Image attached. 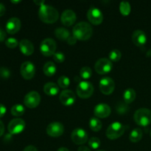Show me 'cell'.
Masks as SVG:
<instances>
[{"instance_id": "7c38bea8", "label": "cell", "mask_w": 151, "mask_h": 151, "mask_svg": "<svg viewBox=\"0 0 151 151\" xmlns=\"http://www.w3.org/2000/svg\"><path fill=\"white\" fill-rule=\"evenodd\" d=\"M25 128V122L20 118L13 119L9 122L7 129L11 135L19 134L22 133Z\"/></svg>"}, {"instance_id": "60d3db41", "label": "cell", "mask_w": 151, "mask_h": 151, "mask_svg": "<svg viewBox=\"0 0 151 151\" xmlns=\"http://www.w3.org/2000/svg\"><path fill=\"white\" fill-rule=\"evenodd\" d=\"M5 11H6V9H5V7H4V5L3 4H1V3H0V17L2 16L5 13Z\"/></svg>"}, {"instance_id": "3957f363", "label": "cell", "mask_w": 151, "mask_h": 151, "mask_svg": "<svg viewBox=\"0 0 151 151\" xmlns=\"http://www.w3.org/2000/svg\"><path fill=\"white\" fill-rule=\"evenodd\" d=\"M134 119L137 125L146 127L151 123V111L150 109H139L134 113Z\"/></svg>"}, {"instance_id": "f546056e", "label": "cell", "mask_w": 151, "mask_h": 151, "mask_svg": "<svg viewBox=\"0 0 151 151\" xmlns=\"http://www.w3.org/2000/svg\"><path fill=\"white\" fill-rule=\"evenodd\" d=\"M92 75V70L90 67L88 66H84L82 69H81V72H80V76L81 78L84 80H88Z\"/></svg>"}, {"instance_id": "d4e9b609", "label": "cell", "mask_w": 151, "mask_h": 151, "mask_svg": "<svg viewBox=\"0 0 151 151\" xmlns=\"http://www.w3.org/2000/svg\"><path fill=\"white\" fill-rule=\"evenodd\" d=\"M143 133L140 128H135L131 132L129 139L131 142H138L142 138Z\"/></svg>"}, {"instance_id": "7dc6e473", "label": "cell", "mask_w": 151, "mask_h": 151, "mask_svg": "<svg viewBox=\"0 0 151 151\" xmlns=\"http://www.w3.org/2000/svg\"><path fill=\"white\" fill-rule=\"evenodd\" d=\"M11 2L13 4H18V3L21 2V1H11Z\"/></svg>"}, {"instance_id": "603a6c76", "label": "cell", "mask_w": 151, "mask_h": 151, "mask_svg": "<svg viewBox=\"0 0 151 151\" xmlns=\"http://www.w3.org/2000/svg\"><path fill=\"white\" fill-rule=\"evenodd\" d=\"M56 70H57L56 66L52 61L47 62L43 68L44 75H47V77H52L53 75H55V74L56 73Z\"/></svg>"}, {"instance_id": "83f0119b", "label": "cell", "mask_w": 151, "mask_h": 151, "mask_svg": "<svg viewBox=\"0 0 151 151\" xmlns=\"http://www.w3.org/2000/svg\"><path fill=\"white\" fill-rule=\"evenodd\" d=\"M131 4L128 1H121L119 4V11L122 16H127L131 13Z\"/></svg>"}, {"instance_id": "d6a6232c", "label": "cell", "mask_w": 151, "mask_h": 151, "mask_svg": "<svg viewBox=\"0 0 151 151\" xmlns=\"http://www.w3.org/2000/svg\"><path fill=\"white\" fill-rule=\"evenodd\" d=\"M88 143L89 147L94 149V150H96L100 146V140L97 137H91V139H88Z\"/></svg>"}, {"instance_id": "f6af8a7d", "label": "cell", "mask_w": 151, "mask_h": 151, "mask_svg": "<svg viewBox=\"0 0 151 151\" xmlns=\"http://www.w3.org/2000/svg\"><path fill=\"white\" fill-rule=\"evenodd\" d=\"M57 151H69V149L66 148V147H60V148L58 149Z\"/></svg>"}, {"instance_id": "44dd1931", "label": "cell", "mask_w": 151, "mask_h": 151, "mask_svg": "<svg viewBox=\"0 0 151 151\" xmlns=\"http://www.w3.org/2000/svg\"><path fill=\"white\" fill-rule=\"evenodd\" d=\"M44 91L48 96H56L59 92L58 85L52 82L47 83L44 85Z\"/></svg>"}, {"instance_id": "f35d334b", "label": "cell", "mask_w": 151, "mask_h": 151, "mask_svg": "<svg viewBox=\"0 0 151 151\" xmlns=\"http://www.w3.org/2000/svg\"><path fill=\"white\" fill-rule=\"evenodd\" d=\"M6 38V33L3 29L0 27V42H2L5 40Z\"/></svg>"}, {"instance_id": "484cf974", "label": "cell", "mask_w": 151, "mask_h": 151, "mask_svg": "<svg viewBox=\"0 0 151 151\" xmlns=\"http://www.w3.org/2000/svg\"><path fill=\"white\" fill-rule=\"evenodd\" d=\"M102 122L100 119L97 117H92L91 118L89 121V127L91 128V131H94V132H98L101 130Z\"/></svg>"}, {"instance_id": "8fae6325", "label": "cell", "mask_w": 151, "mask_h": 151, "mask_svg": "<svg viewBox=\"0 0 151 151\" xmlns=\"http://www.w3.org/2000/svg\"><path fill=\"white\" fill-rule=\"evenodd\" d=\"M71 138L75 144L81 145L87 142L88 136L86 131L83 128H76L72 131Z\"/></svg>"}, {"instance_id": "4fadbf2b", "label": "cell", "mask_w": 151, "mask_h": 151, "mask_svg": "<svg viewBox=\"0 0 151 151\" xmlns=\"http://www.w3.org/2000/svg\"><path fill=\"white\" fill-rule=\"evenodd\" d=\"M47 134L51 137H59L63 135L64 132V126L58 122H51L47 127Z\"/></svg>"}, {"instance_id": "52a82bcc", "label": "cell", "mask_w": 151, "mask_h": 151, "mask_svg": "<svg viewBox=\"0 0 151 151\" xmlns=\"http://www.w3.org/2000/svg\"><path fill=\"white\" fill-rule=\"evenodd\" d=\"M87 19L92 24L100 25L103 21V14L100 9L92 6L87 12Z\"/></svg>"}, {"instance_id": "bcb514c9", "label": "cell", "mask_w": 151, "mask_h": 151, "mask_svg": "<svg viewBox=\"0 0 151 151\" xmlns=\"http://www.w3.org/2000/svg\"><path fill=\"white\" fill-rule=\"evenodd\" d=\"M147 56H148V57H151V50H149V51L147 52Z\"/></svg>"}, {"instance_id": "ffe728a7", "label": "cell", "mask_w": 151, "mask_h": 151, "mask_svg": "<svg viewBox=\"0 0 151 151\" xmlns=\"http://www.w3.org/2000/svg\"><path fill=\"white\" fill-rule=\"evenodd\" d=\"M19 48L22 54L29 56L34 52V46L30 41L27 39H22L19 42Z\"/></svg>"}, {"instance_id": "6da1fadb", "label": "cell", "mask_w": 151, "mask_h": 151, "mask_svg": "<svg viewBox=\"0 0 151 151\" xmlns=\"http://www.w3.org/2000/svg\"><path fill=\"white\" fill-rule=\"evenodd\" d=\"M38 16L40 20L46 24H52L58 21L59 13L55 7L44 4L40 6L38 10Z\"/></svg>"}, {"instance_id": "ba28073f", "label": "cell", "mask_w": 151, "mask_h": 151, "mask_svg": "<svg viewBox=\"0 0 151 151\" xmlns=\"http://www.w3.org/2000/svg\"><path fill=\"white\" fill-rule=\"evenodd\" d=\"M113 65L111 61L109 59L105 58L99 59L94 65V69L96 72L100 75H106L109 73L111 71Z\"/></svg>"}, {"instance_id": "9c48e42d", "label": "cell", "mask_w": 151, "mask_h": 151, "mask_svg": "<svg viewBox=\"0 0 151 151\" xmlns=\"http://www.w3.org/2000/svg\"><path fill=\"white\" fill-rule=\"evenodd\" d=\"M100 90L105 95H110L114 92L115 88V83L112 78L105 77L102 78L99 83Z\"/></svg>"}, {"instance_id": "ac0fdd59", "label": "cell", "mask_w": 151, "mask_h": 151, "mask_svg": "<svg viewBox=\"0 0 151 151\" xmlns=\"http://www.w3.org/2000/svg\"><path fill=\"white\" fill-rule=\"evenodd\" d=\"M94 114L97 118H106L111 114L110 106L106 103H100L94 109Z\"/></svg>"}, {"instance_id": "1f68e13d", "label": "cell", "mask_w": 151, "mask_h": 151, "mask_svg": "<svg viewBox=\"0 0 151 151\" xmlns=\"http://www.w3.org/2000/svg\"><path fill=\"white\" fill-rule=\"evenodd\" d=\"M122 58V53L119 50H113L109 53V60L113 62H118Z\"/></svg>"}, {"instance_id": "8992f818", "label": "cell", "mask_w": 151, "mask_h": 151, "mask_svg": "<svg viewBox=\"0 0 151 151\" xmlns=\"http://www.w3.org/2000/svg\"><path fill=\"white\" fill-rule=\"evenodd\" d=\"M94 86L88 81H81L77 86V94L82 99H87L94 93Z\"/></svg>"}, {"instance_id": "d590c367", "label": "cell", "mask_w": 151, "mask_h": 151, "mask_svg": "<svg viewBox=\"0 0 151 151\" xmlns=\"http://www.w3.org/2000/svg\"><path fill=\"white\" fill-rule=\"evenodd\" d=\"M11 72L10 69H8L6 67H1L0 68V77L3 79H8L10 77Z\"/></svg>"}, {"instance_id": "681fc988", "label": "cell", "mask_w": 151, "mask_h": 151, "mask_svg": "<svg viewBox=\"0 0 151 151\" xmlns=\"http://www.w3.org/2000/svg\"><path fill=\"white\" fill-rule=\"evenodd\" d=\"M150 137H151V131H150Z\"/></svg>"}, {"instance_id": "30bf717a", "label": "cell", "mask_w": 151, "mask_h": 151, "mask_svg": "<svg viewBox=\"0 0 151 151\" xmlns=\"http://www.w3.org/2000/svg\"><path fill=\"white\" fill-rule=\"evenodd\" d=\"M41 103V96L37 91H32L27 93L24 99L25 106L29 109H35L38 107Z\"/></svg>"}, {"instance_id": "4316f807", "label": "cell", "mask_w": 151, "mask_h": 151, "mask_svg": "<svg viewBox=\"0 0 151 151\" xmlns=\"http://www.w3.org/2000/svg\"><path fill=\"white\" fill-rule=\"evenodd\" d=\"M25 109L22 105L16 104L14 105L10 109V112L13 116H21L24 114Z\"/></svg>"}, {"instance_id": "277c9868", "label": "cell", "mask_w": 151, "mask_h": 151, "mask_svg": "<svg viewBox=\"0 0 151 151\" xmlns=\"http://www.w3.org/2000/svg\"><path fill=\"white\" fill-rule=\"evenodd\" d=\"M125 126L119 122L111 124L106 130V137L111 140H114L122 137L125 133Z\"/></svg>"}, {"instance_id": "74e56055", "label": "cell", "mask_w": 151, "mask_h": 151, "mask_svg": "<svg viewBox=\"0 0 151 151\" xmlns=\"http://www.w3.org/2000/svg\"><path fill=\"white\" fill-rule=\"evenodd\" d=\"M7 111V109L3 104H0V118L3 117Z\"/></svg>"}, {"instance_id": "e0dca14e", "label": "cell", "mask_w": 151, "mask_h": 151, "mask_svg": "<svg viewBox=\"0 0 151 151\" xmlns=\"http://www.w3.org/2000/svg\"><path fill=\"white\" fill-rule=\"evenodd\" d=\"M60 20L64 26L70 27L73 25L76 22L77 16L73 10H66L62 13Z\"/></svg>"}, {"instance_id": "7a4b0ae2", "label": "cell", "mask_w": 151, "mask_h": 151, "mask_svg": "<svg viewBox=\"0 0 151 151\" xmlns=\"http://www.w3.org/2000/svg\"><path fill=\"white\" fill-rule=\"evenodd\" d=\"M73 36L80 41H87L91 37L93 29L90 24L86 22H81L75 25L72 29Z\"/></svg>"}, {"instance_id": "5bb4252c", "label": "cell", "mask_w": 151, "mask_h": 151, "mask_svg": "<svg viewBox=\"0 0 151 151\" xmlns=\"http://www.w3.org/2000/svg\"><path fill=\"white\" fill-rule=\"evenodd\" d=\"M20 72L25 80H31L35 75V67L32 62L25 61L21 66Z\"/></svg>"}, {"instance_id": "2e32d148", "label": "cell", "mask_w": 151, "mask_h": 151, "mask_svg": "<svg viewBox=\"0 0 151 151\" xmlns=\"http://www.w3.org/2000/svg\"><path fill=\"white\" fill-rule=\"evenodd\" d=\"M21 26H22V24H21L20 19H18L17 17H12L9 19L6 23V31L9 34L13 35L20 30Z\"/></svg>"}, {"instance_id": "836d02e7", "label": "cell", "mask_w": 151, "mask_h": 151, "mask_svg": "<svg viewBox=\"0 0 151 151\" xmlns=\"http://www.w3.org/2000/svg\"><path fill=\"white\" fill-rule=\"evenodd\" d=\"M5 45L10 49H14L17 47L18 45H19V41L16 38H9L6 40Z\"/></svg>"}, {"instance_id": "e575fe53", "label": "cell", "mask_w": 151, "mask_h": 151, "mask_svg": "<svg viewBox=\"0 0 151 151\" xmlns=\"http://www.w3.org/2000/svg\"><path fill=\"white\" fill-rule=\"evenodd\" d=\"M53 58H54L55 61L57 63H63L65 60V55L61 52H56L53 55Z\"/></svg>"}, {"instance_id": "8d00e7d4", "label": "cell", "mask_w": 151, "mask_h": 151, "mask_svg": "<svg viewBox=\"0 0 151 151\" xmlns=\"http://www.w3.org/2000/svg\"><path fill=\"white\" fill-rule=\"evenodd\" d=\"M77 41H78V39H77L75 36H73V35H70V36H69V38H68L67 41H67L68 44L73 46L76 44Z\"/></svg>"}, {"instance_id": "9a60e30c", "label": "cell", "mask_w": 151, "mask_h": 151, "mask_svg": "<svg viewBox=\"0 0 151 151\" xmlns=\"http://www.w3.org/2000/svg\"><path fill=\"white\" fill-rule=\"evenodd\" d=\"M60 103L65 106H71L76 101V96L72 91L69 89H64L59 96Z\"/></svg>"}, {"instance_id": "5b68a950", "label": "cell", "mask_w": 151, "mask_h": 151, "mask_svg": "<svg viewBox=\"0 0 151 151\" xmlns=\"http://www.w3.org/2000/svg\"><path fill=\"white\" fill-rule=\"evenodd\" d=\"M56 42L52 38H45L41 41L40 44V51L41 54L47 57L53 56V55L56 52Z\"/></svg>"}, {"instance_id": "cb8c5ba5", "label": "cell", "mask_w": 151, "mask_h": 151, "mask_svg": "<svg viewBox=\"0 0 151 151\" xmlns=\"http://www.w3.org/2000/svg\"><path fill=\"white\" fill-rule=\"evenodd\" d=\"M55 35L60 41H67L70 36V32L64 27H59L55 30Z\"/></svg>"}, {"instance_id": "d6986e66", "label": "cell", "mask_w": 151, "mask_h": 151, "mask_svg": "<svg viewBox=\"0 0 151 151\" xmlns=\"http://www.w3.org/2000/svg\"><path fill=\"white\" fill-rule=\"evenodd\" d=\"M132 41L136 46L139 47H142L147 43V35L144 31L141 29H137L134 31L133 33Z\"/></svg>"}, {"instance_id": "7bdbcfd3", "label": "cell", "mask_w": 151, "mask_h": 151, "mask_svg": "<svg viewBox=\"0 0 151 151\" xmlns=\"http://www.w3.org/2000/svg\"><path fill=\"white\" fill-rule=\"evenodd\" d=\"M78 151H91L88 147H86V146H81L78 148Z\"/></svg>"}, {"instance_id": "ab89813d", "label": "cell", "mask_w": 151, "mask_h": 151, "mask_svg": "<svg viewBox=\"0 0 151 151\" xmlns=\"http://www.w3.org/2000/svg\"><path fill=\"white\" fill-rule=\"evenodd\" d=\"M23 151H38L36 147L33 145H28L24 149Z\"/></svg>"}, {"instance_id": "7402d4cb", "label": "cell", "mask_w": 151, "mask_h": 151, "mask_svg": "<svg viewBox=\"0 0 151 151\" xmlns=\"http://www.w3.org/2000/svg\"><path fill=\"white\" fill-rule=\"evenodd\" d=\"M136 97H137V94H136L135 90L131 88H127L123 93L124 102L127 104L133 103L135 100Z\"/></svg>"}, {"instance_id": "f1b7e54d", "label": "cell", "mask_w": 151, "mask_h": 151, "mask_svg": "<svg viewBox=\"0 0 151 151\" xmlns=\"http://www.w3.org/2000/svg\"><path fill=\"white\" fill-rule=\"evenodd\" d=\"M116 112H117L119 114L123 115L125 114L128 113L130 111V108L128 106V104L125 103V102L122 103V102H119V103H117L116 106Z\"/></svg>"}, {"instance_id": "4dcf8cb0", "label": "cell", "mask_w": 151, "mask_h": 151, "mask_svg": "<svg viewBox=\"0 0 151 151\" xmlns=\"http://www.w3.org/2000/svg\"><path fill=\"white\" fill-rule=\"evenodd\" d=\"M58 85L61 88H67L70 85V80L68 77L64 76V75L60 76L58 79Z\"/></svg>"}, {"instance_id": "c3c4849f", "label": "cell", "mask_w": 151, "mask_h": 151, "mask_svg": "<svg viewBox=\"0 0 151 151\" xmlns=\"http://www.w3.org/2000/svg\"><path fill=\"white\" fill-rule=\"evenodd\" d=\"M97 151H105V150H97Z\"/></svg>"}, {"instance_id": "ee69618b", "label": "cell", "mask_w": 151, "mask_h": 151, "mask_svg": "<svg viewBox=\"0 0 151 151\" xmlns=\"http://www.w3.org/2000/svg\"><path fill=\"white\" fill-rule=\"evenodd\" d=\"M34 3H35V4H38V5L39 6H41V5H43V4H45V1H34Z\"/></svg>"}, {"instance_id": "b9f144b4", "label": "cell", "mask_w": 151, "mask_h": 151, "mask_svg": "<svg viewBox=\"0 0 151 151\" xmlns=\"http://www.w3.org/2000/svg\"><path fill=\"white\" fill-rule=\"evenodd\" d=\"M4 123L0 120V137L4 134Z\"/></svg>"}]
</instances>
